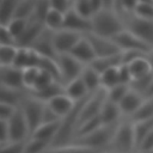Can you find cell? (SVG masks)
Segmentation results:
<instances>
[{
	"label": "cell",
	"mask_w": 153,
	"mask_h": 153,
	"mask_svg": "<svg viewBox=\"0 0 153 153\" xmlns=\"http://www.w3.org/2000/svg\"><path fill=\"white\" fill-rule=\"evenodd\" d=\"M91 32L108 38H112L126 29L123 17L112 8H104L96 13L91 19Z\"/></svg>",
	"instance_id": "1"
},
{
	"label": "cell",
	"mask_w": 153,
	"mask_h": 153,
	"mask_svg": "<svg viewBox=\"0 0 153 153\" xmlns=\"http://www.w3.org/2000/svg\"><path fill=\"white\" fill-rule=\"evenodd\" d=\"M108 151L110 153H136L134 127L129 118H123L118 123Z\"/></svg>",
	"instance_id": "2"
},
{
	"label": "cell",
	"mask_w": 153,
	"mask_h": 153,
	"mask_svg": "<svg viewBox=\"0 0 153 153\" xmlns=\"http://www.w3.org/2000/svg\"><path fill=\"white\" fill-rule=\"evenodd\" d=\"M117 126H118V123L112 124V126H104L103 124L102 127H99L93 133H91L86 136L75 139L72 143H78V145L90 147V148H93L97 151H108L110 145H111V141L114 139Z\"/></svg>",
	"instance_id": "3"
},
{
	"label": "cell",
	"mask_w": 153,
	"mask_h": 153,
	"mask_svg": "<svg viewBox=\"0 0 153 153\" xmlns=\"http://www.w3.org/2000/svg\"><path fill=\"white\" fill-rule=\"evenodd\" d=\"M126 27L153 48V19H145L134 14L123 16Z\"/></svg>",
	"instance_id": "4"
},
{
	"label": "cell",
	"mask_w": 153,
	"mask_h": 153,
	"mask_svg": "<svg viewBox=\"0 0 153 153\" xmlns=\"http://www.w3.org/2000/svg\"><path fill=\"white\" fill-rule=\"evenodd\" d=\"M44 102L32 97L30 93L26 96L22 105L19 106L27 121V124L30 127L31 134L32 131L38 128L42 124V115H43V109H44Z\"/></svg>",
	"instance_id": "5"
},
{
	"label": "cell",
	"mask_w": 153,
	"mask_h": 153,
	"mask_svg": "<svg viewBox=\"0 0 153 153\" xmlns=\"http://www.w3.org/2000/svg\"><path fill=\"white\" fill-rule=\"evenodd\" d=\"M106 90L105 88H99L98 91L91 93L82 103L81 109H80V114H79V123L78 126L86 121L90 120L92 117L99 116L102 106L104 104V102L106 100Z\"/></svg>",
	"instance_id": "6"
},
{
	"label": "cell",
	"mask_w": 153,
	"mask_h": 153,
	"mask_svg": "<svg viewBox=\"0 0 153 153\" xmlns=\"http://www.w3.org/2000/svg\"><path fill=\"white\" fill-rule=\"evenodd\" d=\"M57 65L61 75V82L66 85L67 82L79 78L85 68V65L78 61L71 54H61L57 57Z\"/></svg>",
	"instance_id": "7"
},
{
	"label": "cell",
	"mask_w": 153,
	"mask_h": 153,
	"mask_svg": "<svg viewBox=\"0 0 153 153\" xmlns=\"http://www.w3.org/2000/svg\"><path fill=\"white\" fill-rule=\"evenodd\" d=\"M112 39L122 51L134 50V51H141V53L148 54L149 50L152 49L148 44H146L142 39H140L136 35H134L127 27L121 32H118L116 36H114Z\"/></svg>",
	"instance_id": "8"
},
{
	"label": "cell",
	"mask_w": 153,
	"mask_h": 153,
	"mask_svg": "<svg viewBox=\"0 0 153 153\" xmlns=\"http://www.w3.org/2000/svg\"><path fill=\"white\" fill-rule=\"evenodd\" d=\"M85 36L87 37V39L90 41V43L94 50L96 59L112 56V55H117V54L122 53V50L117 47V44L114 42L112 38L103 37V36L96 35L93 32H87V33H85Z\"/></svg>",
	"instance_id": "9"
},
{
	"label": "cell",
	"mask_w": 153,
	"mask_h": 153,
	"mask_svg": "<svg viewBox=\"0 0 153 153\" xmlns=\"http://www.w3.org/2000/svg\"><path fill=\"white\" fill-rule=\"evenodd\" d=\"M7 122H8V128H10L11 141H26L31 136L30 127L20 108H18L16 114Z\"/></svg>",
	"instance_id": "10"
},
{
	"label": "cell",
	"mask_w": 153,
	"mask_h": 153,
	"mask_svg": "<svg viewBox=\"0 0 153 153\" xmlns=\"http://www.w3.org/2000/svg\"><path fill=\"white\" fill-rule=\"evenodd\" d=\"M42 57H48L53 60H57L59 54L54 45V32L48 30L47 27L42 31V33L36 38V41L30 47Z\"/></svg>",
	"instance_id": "11"
},
{
	"label": "cell",
	"mask_w": 153,
	"mask_h": 153,
	"mask_svg": "<svg viewBox=\"0 0 153 153\" xmlns=\"http://www.w3.org/2000/svg\"><path fill=\"white\" fill-rule=\"evenodd\" d=\"M84 35L79 32H74L71 30H59L54 32V45L59 55L61 54H69L71 50L74 48V45L78 43V41Z\"/></svg>",
	"instance_id": "12"
},
{
	"label": "cell",
	"mask_w": 153,
	"mask_h": 153,
	"mask_svg": "<svg viewBox=\"0 0 153 153\" xmlns=\"http://www.w3.org/2000/svg\"><path fill=\"white\" fill-rule=\"evenodd\" d=\"M63 29L71 30L74 32H79L81 35H85L87 32H91L92 24L91 19H86L81 17L73 7L65 13V24Z\"/></svg>",
	"instance_id": "13"
},
{
	"label": "cell",
	"mask_w": 153,
	"mask_h": 153,
	"mask_svg": "<svg viewBox=\"0 0 153 153\" xmlns=\"http://www.w3.org/2000/svg\"><path fill=\"white\" fill-rule=\"evenodd\" d=\"M0 85L18 90H26L23 82V69L16 66H0Z\"/></svg>",
	"instance_id": "14"
},
{
	"label": "cell",
	"mask_w": 153,
	"mask_h": 153,
	"mask_svg": "<svg viewBox=\"0 0 153 153\" xmlns=\"http://www.w3.org/2000/svg\"><path fill=\"white\" fill-rule=\"evenodd\" d=\"M145 97L140 92L133 90L131 87L127 92V94L123 97V99L118 103V106L121 109V112L123 115V118H129L135 114V111L141 106L143 103Z\"/></svg>",
	"instance_id": "15"
},
{
	"label": "cell",
	"mask_w": 153,
	"mask_h": 153,
	"mask_svg": "<svg viewBox=\"0 0 153 153\" xmlns=\"http://www.w3.org/2000/svg\"><path fill=\"white\" fill-rule=\"evenodd\" d=\"M69 54L72 56H74L78 61H80L81 63H84L85 66L91 65L96 60L94 50H93L90 41L87 39V37L85 35L78 41V43L74 45V48L71 50Z\"/></svg>",
	"instance_id": "16"
},
{
	"label": "cell",
	"mask_w": 153,
	"mask_h": 153,
	"mask_svg": "<svg viewBox=\"0 0 153 153\" xmlns=\"http://www.w3.org/2000/svg\"><path fill=\"white\" fill-rule=\"evenodd\" d=\"M45 29L44 24L39 20H36L31 18L27 23V26L22 35V37L18 39V47L20 48H30L32 43L36 41V38L42 33V31Z\"/></svg>",
	"instance_id": "17"
},
{
	"label": "cell",
	"mask_w": 153,
	"mask_h": 153,
	"mask_svg": "<svg viewBox=\"0 0 153 153\" xmlns=\"http://www.w3.org/2000/svg\"><path fill=\"white\" fill-rule=\"evenodd\" d=\"M76 103L78 102H74L66 93H61V94L54 97L53 99H50L49 102H47V104L54 110V112L61 120L72 112V110L74 109V106H75Z\"/></svg>",
	"instance_id": "18"
},
{
	"label": "cell",
	"mask_w": 153,
	"mask_h": 153,
	"mask_svg": "<svg viewBox=\"0 0 153 153\" xmlns=\"http://www.w3.org/2000/svg\"><path fill=\"white\" fill-rule=\"evenodd\" d=\"M99 117L103 122L104 126H112V124H117L123 120V115L121 112V109L118 106V104L109 100L106 98V100L104 102Z\"/></svg>",
	"instance_id": "19"
},
{
	"label": "cell",
	"mask_w": 153,
	"mask_h": 153,
	"mask_svg": "<svg viewBox=\"0 0 153 153\" xmlns=\"http://www.w3.org/2000/svg\"><path fill=\"white\" fill-rule=\"evenodd\" d=\"M41 61V55H38L31 48H20L18 50V55L16 57L14 65L20 69H25L29 67H38Z\"/></svg>",
	"instance_id": "20"
},
{
	"label": "cell",
	"mask_w": 153,
	"mask_h": 153,
	"mask_svg": "<svg viewBox=\"0 0 153 153\" xmlns=\"http://www.w3.org/2000/svg\"><path fill=\"white\" fill-rule=\"evenodd\" d=\"M27 94H29V91H26V90H18V88H12V87H7V86H1L0 103L11 104L13 106L19 108Z\"/></svg>",
	"instance_id": "21"
},
{
	"label": "cell",
	"mask_w": 153,
	"mask_h": 153,
	"mask_svg": "<svg viewBox=\"0 0 153 153\" xmlns=\"http://www.w3.org/2000/svg\"><path fill=\"white\" fill-rule=\"evenodd\" d=\"M60 126H61V121L53 122V123H42L38 128H36L32 131L30 137H36V139L47 141L51 146V143L54 142V140L59 133Z\"/></svg>",
	"instance_id": "22"
},
{
	"label": "cell",
	"mask_w": 153,
	"mask_h": 153,
	"mask_svg": "<svg viewBox=\"0 0 153 153\" xmlns=\"http://www.w3.org/2000/svg\"><path fill=\"white\" fill-rule=\"evenodd\" d=\"M65 93L69 98H72L74 102H80L91 94L80 76L65 85Z\"/></svg>",
	"instance_id": "23"
},
{
	"label": "cell",
	"mask_w": 153,
	"mask_h": 153,
	"mask_svg": "<svg viewBox=\"0 0 153 153\" xmlns=\"http://www.w3.org/2000/svg\"><path fill=\"white\" fill-rule=\"evenodd\" d=\"M128 67L131 73L133 80L149 75L151 73H153V67H152V63L149 62L147 55H142V56L134 59L131 62L128 63Z\"/></svg>",
	"instance_id": "24"
},
{
	"label": "cell",
	"mask_w": 153,
	"mask_h": 153,
	"mask_svg": "<svg viewBox=\"0 0 153 153\" xmlns=\"http://www.w3.org/2000/svg\"><path fill=\"white\" fill-rule=\"evenodd\" d=\"M29 93L32 97H35V98L47 103L50 99H53L54 97H56V96H59L61 93H65V85L59 82V81H54L53 84L48 85L44 88L37 90V91H30Z\"/></svg>",
	"instance_id": "25"
},
{
	"label": "cell",
	"mask_w": 153,
	"mask_h": 153,
	"mask_svg": "<svg viewBox=\"0 0 153 153\" xmlns=\"http://www.w3.org/2000/svg\"><path fill=\"white\" fill-rule=\"evenodd\" d=\"M80 78L85 82V85H86V87H87L90 93H93V92L98 91L99 88H103L102 87V82H100V73L97 72L90 65L85 66Z\"/></svg>",
	"instance_id": "26"
},
{
	"label": "cell",
	"mask_w": 153,
	"mask_h": 153,
	"mask_svg": "<svg viewBox=\"0 0 153 153\" xmlns=\"http://www.w3.org/2000/svg\"><path fill=\"white\" fill-rule=\"evenodd\" d=\"M43 24L48 30H50L53 32L62 30L63 29V24H65V13H62V12H60L57 10L50 8L49 12L47 13L45 18H44Z\"/></svg>",
	"instance_id": "27"
},
{
	"label": "cell",
	"mask_w": 153,
	"mask_h": 153,
	"mask_svg": "<svg viewBox=\"0 0 153 153\" xmlns=\"http://www.w3.org/2000/svg\"><path fill=\"white\" fill-rule=\"evenodd\" d=\"M122 63V53L112 56H106V57H97L90 66H92L97 72L103 73L106 69L117 67Z\"/></svg>",
	"instance_id": "28"
},
{
	"label": "cell",
	"mask_w": 153,
	"mask_h": 153,
	"mask_svg": "<svg viewBox=\"0 0 153 153\" xmlns=\"http://www.w3.org/2000/svg\"><path fill=\"white\" fill-rule=\"evenodd\" d=\"M20 0H0V25H6L14 18Z\"/></svg>",
	"instance_id": "29"
},
{
	"label": "cell",
	"mask_w": 153,
	"mask_h": 153,
	"mask_svg": "<svg viewBox=\"0 0 153 153\" xmlns=\"http://www.w3.org/2000/svg\"><path fill=\"white\" fill-rule=\"evenodd\" d=\"M104 151H97L90 147H85L78 143H69L65 146H57V147H49V149L45 153H102Z\"/></svg>",
	"instance_id": "30"
},
{
	"label": "cell",
	"mask_w": 153,
	"mask_h": 153,
	"mask_svg": "<svg viewBox=\"0 0 153 153\" xmlns=\"http://www.w3.org/2000/svg\"><path fill=\"white\" fill-rule=\"evenodd\" d=\"M131 122H133V121H131ZM133 127H134V135H135L136 148H137L139 143H140L149 133L153 131V118L133 122Z\"/></svg>",
	"instance_id": "31"
},
{
	"label": "cell",
	"mask_w": 153,
	"mask_h": 153,
	"mask_svg": "<svg viewBox=\"0 0 153 153\" xmlns=\"http://www.w3.org/2000/svg\"><path fill=\"white\" fill-rule=\"evenodd\" d=\"M151 118H153V97L145 98L141 106L135 111V114L133 116L129 117V120L133 121V122L151 120Z\"/></svg>",
	"instance_id": "32"
},
{
	"label": "cell",
	"mask_w": 153,
	"mask_h": 153,
	"mask_svg": "<svg viewBox=\"0 0 153 153\" xmlns=\"http://www.w3.org/2000/svg\"><path fill=\"white\" fill-rule=\"evenodd\" d=\"M18 50V45H0V66H13Z\"/></svg>",
	"instance_id": "33"
},
{
	"label": "cell",
	"mask_w": 153,
	"mask_h": 153,
	"mask_svg": "<svg viewBox=\"0 0 153 153\" xmlns=\"http://www.w3.org/2000/svg\"><path fill=\"white\" fill-rule=\"evenodd\" d=\"M100 82H102V87L105 90H109L120 82V75H118V66L106 69L105 72L100 73Z\"/></svg>",
	"instance_id": "34"
},
{
	"label": "cell",
	"mask_w": 153,
	"mask_h": 153,
	"mask_svg": "<svg viewBox=\"0 0 153 153\" xmlns=\"http://www.w3.org/2000/svg\"><path fill=\"white\" fill-rule=\"evenodd\" d=\"M33 8H35V0H20L16 10L14 18L30 20L33 16Z\"/></svg>",
	"instance_id": "35"
},
{
	"label": "cell",
	"mask_w": 153,
	"mask_h": 153,
	"mask_svg": "<svg viewBox=\"0 0 153 153\" xmlns=\"http://www.w3.org/2000/svg\"><path fill=\"white\" fill-rule=\"evenodd\" d=\"M29 20L26 19H20V18H13L12 20H10L5 26L8 29V31L12 33V36L16 38L17 44H18V39L22 37V35L24 33L26 26H27Z\"/></svg>",
	"instance_id": "36"
},
{
	"label": "cell",
	"mask_w": 153,
	"mask_h": 153,
	"mask_svg": "<svg viewBox=\"0 0 153 153\" xmlns=\"http://www.w3.org/2000/svg\"><path fill=\"white\" fill-rule=\"evenodd\" d=\"M50 147V143L36 137H29L25 143L24 153H45Z\"/></svg>",
	"instance_id": "37"
},
{
	"label": "cell",
	"mask_w": 153,
	"mask_h": 153,
	"mask_svg": "<svg viewBox=\"0 0 153 153\" xmlns=\"http://www.w3.org/2000/svg\"><path fill=\"white\" fill-rule=\"evenodd\" d=\"M129 88H130V85L118 84V85H116V86L106 90V97H108L109 100L118 104L123 99V97L127 94V92L129 91Z\"/></svg>",
	"instance_id": "38"
},
{
	"label": "cell",
	"mask_w": 153,
	"mask_h": 153,
	"mask_svg": "<svg viewBox=\"0 0 153 153\" xmlns=\"http://www.w3.org/2000/svg\"><path fill=\"white\" fill-rule=\"evenodd\" d=\"M38 74H39V67H29L23 69V82H24V87L27 91H31L33 88Z\"/></svg>",
	"instance_id": "39"
},
{
	"label": "cell",
	"mask_w": 153,
	"mask_h": 153,
	"mask_svg": "<svg viewBox=\"0 0 153 153\" xmlns=\"http://www.w3.org/2000/svg\"><path fill=\"white\" fill-rule=\"evenodd\" d=\"M54 81H57V80L54 78V75H53L51 73H49V72H48V71H45V69L39 68L38 78H37L36 84H35V86H33V88H32L31 91H37V90L44 88V87H47L48 85L53 84ZM59 82H60V81H59ZM29 92H30V91H29Z\"/></svg>",
	"instance_id": "40"
},
{
	"label": "cell",
	"mask_w": 153,
	"mask_h": 153,
	"mask_svg": "<svg viewBox=\"0 0 153 153\" xmlns=\"http://www.w3.org/2000/svg\"><path fill=\"white\" fill-rule=\"evenodd\" d=\"M50 4L49 0H35V8H33V16L32 18L39 22H44V18L47 13L50 10Z\"/></svg>",
	"instance_id": "41"
},
{
	"label": "cell",
	"mask_w": 153,
	"mask_h": 153,
	"mask_svg": "<svg viewBox=\"0 0 153 153\" xmlns=\"http://www.w3.org/2000/svg\"><path fill=\"white\" fill-rule=\"evenodd\" d=\"M73 8L84 18L86 19H92L93 17V11L90 4V0H75Z\"/></svg>",
	"instance_id": "42"
},
{
	"label": "cell",
	"mask_w": 153,
	"mask_h": 153,
	"mask_svg": "<svg viewBox=\"0 0 153 153\" xmlns=\"http://www.w3.org/2000/svg\"><path fill=\"white\" fill-rule=\"evenodd\" d=\"M26 141H10L0 146V153H24Z\"/></svg>",
	"instance_id": "43"
},
{
	"label": "cell",
	"mask_w": 153,
	"mask_h": 153,
	"mask_svg": "<svg viewBox=\"0 0 153 153\" xmlns=\"http://www.w3.org/2000/svg\"><path fill=\"white\" fill-rule=\"evenodd\" d=\"M134 16L145 19H153V4L140 2L134 12Z\"/></svg>",
	"instance_id": "44"
},
{
	"label": "cell",
	"mask_w": 153,
	"mask_h": 153,
	"mask_svg": "<svg viewBox=\"0 0 153 153\" xmlns=\"http://www.w3.org/2000/svg\"><path fill=\"white\" fill-rule=\"evenodd\" d=\"M0 45H18L16 38L5 25H0Z\"/></svg>",
	"instance_id": "45"
},
{
	"label": "cell",
	"mask_w": 153,
	"mask_h": 153,
	"mask_svg": "<svg viewBox=\"0 0 153 153\" xmlns=\"http://www.w3.org/2000/svg\"><path fill=\"white\" fill-rule=\"evenodd\" d=\"M49 4L53 10H57L62 13H66L73 7L74 1L73 0H49Z\"/></svg>",
	"instance_id": "46"
},
{
	"label": "cell",
	"mask_w": 153,
	"mask_h": 153,
	"mask_svg": "<svg viewBox=\"0 0 153 153\" xmlns=\"http://www.w3.org/2000/svg\"><path fill=\"white\" fill-rule=\"evenodd\" d=\"M17 110V106L6 103H0V121H8L16 114Z\"/></svg>",
	"instance_id": "47"
},
{
	"label": "cell",
	"mask_w": 153,
	"mask_h": 153,
	"mask_svg": "<svg viewBox=\"0 0 153 153\" xmlns=\"http://www.w3.org/2000/svg\"><path fill=\"white\" fill-rule=\"evenodd\" d=\"M118 75H120V82L121 84H127V85H130L131 84L133 76H131V73L129 71L128 65L121 63L118 66Z\"/></svg>",
	"instance_id": "48"
},
{
	"label": "cell",
	"mask_w": 153,
	"mask_h": 153,
	"mask_svg": "<svg viewBox=\"0 0 153 153\" xmlns=\"http://www.w3.org/2000/svg\"><path fill=\"white\" fill-rule=\"evenodd\" d=\"M57 121H61V118L45 103L44 104V109H43V115H42V123H53V122H57Z\"/></svg>",
	"instance_id": "49"
},
{
	"label": "cell",
	"mask_w": 153,
	"mask_h": 153,
	"mask_svg": "<svg viewBox=\"0 0 153 153\" xmlns=\"http://www.w3.org/2000/svg\"><path fill=\"white\" fill-rule=\"evenodd\" d=\"M153 151V131L149 133L137 146L136 148V153H145V152H149Z\"/></svg>",
	"instance_id": "50"
},
{
	"label": "cell",
	"mask_w": 153,
	"mask_h": 153,
	"mask_svg": "<svg viewBox=\"0 0 153 153\" xmlns=\"http://www.w3.org/2000/svg\"><path fill=\"white\" fill-rule=\"evenodd\" d=\"M10 128L7 121H0V146L10 142Z\"/></svg>",
	"instance_id": "51"
},
{
	"label": "cell",
	"mask_w": 153,
	"mask_h": 153,
	"mask_svg": "<svg viewBox=\"0 0 153 153\" xmlns=\"http://www.w3.org/2000/svg\"><path fill=\"white\" fill-rule=\"evenodd\" d=\"M151 97H153V79H152V81H151V84H149L148 90H147L146 93H145V98H151Z\"/></svg>",
	"instance_id": "52"
},
{
	"label": "cell",
	"mask_w": 153,
	"mask_h": 153,
	"mask_svg": "<svg viewBox=\"0 0 153 153\" xmlns=\"http://www.w3.org/2000/svg\"><path fill=\"white\" fill-rule=\"evenodd\" d=\"M103 1L105 5V8H112L114 10V1L115 0H103Z\"/></svg>",
	"instance_id": "53"
},
{
	"label": "cell",
	"mask_w": 153,
	"mask_h": 153,
	"mask_svg": "<svg viewBox=\"0 0 153 153\" xmlns=\"http://www.w3.org/2000/svg\"><path fill=\"white\" fill-rule=\"evenodd\" d=\"M147 57H148V60H149V62L152 63V67H153V48L149 50V53L147 54Z\"/></svg>",
	"instance_id": "54"
},
{
	"label": "cell",
	"mask_w": 153,
	"mask_h": 153,
	"mask_svg": "<svg viewBox=\"0 0 153 153\" xmlns=\"http://www.w3.org/2000/svg\"><path fill=\"white\" fill-rule=\"evenodd\" d=\"M140 2H143V4H153V0H140Z\"/></svg>",
	"instance_id": "55"
},
{
	"label": "cell",
	"mask_w": 153,
	"mask_h": 153,
	"mask_svg": "<svg viewBox=\"0 0 153 153\" xmlns=\"http://www.w3.org/2000/svg\"><path fill=\"white\" fill-rule=\"evenodd\" d=\"M102 153H110L109 151H104V152H102Z\"/></svg>",
	"instance_id": "56"
},
{
	"label": "cell",
	"mask_w": 153,
	"mask_h": 153,
	"mask_svg": "<svg viewBox=\"0 0 153 153\" xmlns=\"http://www.w3.org/2000/svg\"><path fill=\"white\" fill-rule=\"evenodd\" d=\"M73 1H75V0H73Z\"/></svg>",
	"instance_id": "57"
}]
</instances>
